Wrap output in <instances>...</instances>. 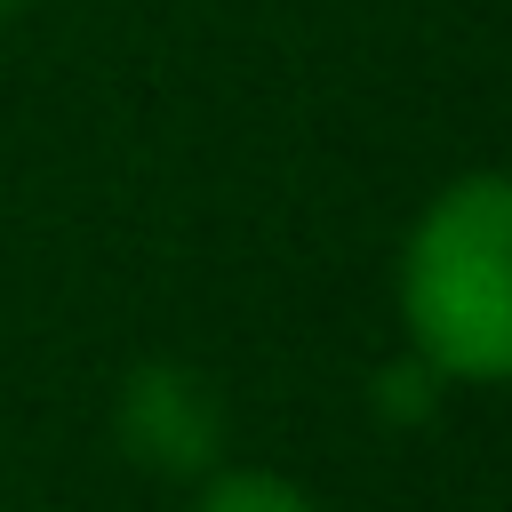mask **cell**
<instances>
[{
	"mask_svg": "<svg viewBox=\"0 0 512 512\" xmlns=\"http://www.w3.org/2000/svg\"><path fill=\"white\" fill-rule=\"evenodd\" d=\"M192 512H320V504L296 480H280V472H216L192 496Z\"/></svg>",
	"mask_w": 512,
	"mask_h": 512,
	"instance_id": "3",
	"label": "cell"
},
{
	"mask_svg": "<svg viewBox=\"0 0 512 512\" xmlns=\"http://www.w3.org/2000/svg\"><path fill=\"white\" fill-rule=\"evenodd\" d=\"M400 320L440 384H512V176L472 168L400 248Z\"/></svg>",
	"mask_w": 512,
	"mask_h": 512,
	"instance_id": "1",
	"label": "cell"
},
{
	"mask_svg": "<svg viewBox=\"0 0 512 512\" xmlns=\"http://www.w3.org/2000/svg\"><path fill=\"white\" fill-rule=\"evenodd\" d=\"M16 8H24V0H0V16H16Z\"/></svg>",
	"mask_w": 512,
	"mask_h": 512,
	"instance_id": "5",
	"label": "cell"
},
{
	"mask_svg": "<svg viewBox=\"0 0 512 512\" xmlns=\"http://www.w3.org/2000/svg\"><path fill=\"white\" fill-rule=\"evenodd\" d=\"M432 384H440V376H432L424 360H408V368L376 376V408H384V416H424V408H432Z\"/></svg>",
	"mask_w": 512,
	"mask_h": 512,
	"instance_id": "4",
	"label": "cell"
},
{
	"mask_svg": "<svg viewBox=\"0 0 512 512\" xmlns=\"http://www.w3.org/2000/svg\"><path fill=\"white\" fill-rule=\"evenodd\" d=\"M112 432L120 448L144 464V472H168V480H192L224 456V400L200 368L184 360H144L120 376V400H112Z\"/></svg>",
	"mask_w": 512,
	"mask_h": 512,
	"instance_id": "2",
	"label": "cell"
}]
</instances>
